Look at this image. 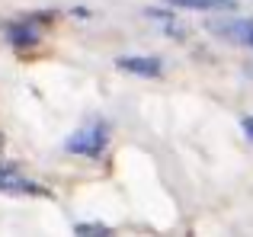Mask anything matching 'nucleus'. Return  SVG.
Masks as SVG:
<instances>
[{"instance_id":"1","label":"nucleus","mask_w":253,"mask_h":237,"mask_svg":"<svg viewBox=\"0 0 253 237\" xmlns=\"http://www.w3.org/2000/svg\"><path fill=\"white\" fill-rule=\"evenodd\" d=\"M106 141H109V131H106L103 122H96V125L77 128L74 135L64 141V148H68L71 154H77V157H99L106 151Z\"/></svg>"},{"instance_id":"2","label":"nucleus","mask_w":253,"mask_h":237,"mask_svg":"<svg viewBox=\"0 0 253 237\" xmlns=\"http://www.w3.org/2000/svg\"><path fill=\"white\" fill-rule=\"evenodd\" d=\"M39 23H42V16L23 19V23H10V26H6V39H10L13 48H19V51L36 48L39 39H42V29H39Z\"/></svg>"},{"instance_id":"3","label":"nucleus","mask_w":253,"mask_h":237,"mask_svg":"<svg viewBox=\"0 0 253 237\" xmlns=\"http://www.w3.org/2000/svg\"><path fill=\"white\" fill-rule=\"evenodd\" d=\"M209 29L215 32V36L234 42V45L253 48V19H228V23H211Z\"/></svg>"},{"instance_id":"4","label":"nucleus","mask_w":253,"mask_h":237,"mask_svg":"<svg viewBox=\"0 0 253 237\" xmlns=\"http://www.w3.org/2000/svg\"><path fill=\"white\" fill-rule=\"evenodd\" d=\"M119 71H128V74H138V77H161L164 64L151 55H128V58H119L116 61Z\"/></svg>"},{"instance_id":"5","label":"nucleus","mask_w":253,"mask_h":237,"mask_svg":"<svg viewBox=\"0 0 253 237\" xmlns=\"http://www.w3.org/2000/svg\"><path fill=\"white\" fill-rule=\"evenodd\" d=\"M0 189L3 193H26V196H45L42 186H36V183L29 180H19L13 170H0Z\"/></svg>"},{"instance_id":"6","label":"nucleus","mask_w":253,"mask_h":237,"mask_svg":"<svg viewBox=\"0 0 253 237\" xmlns=\"http://www.w3.org/2000/svg\"><path fill=\"white\" fill-rule=\"evenodd\" d=\"M173 6H186V10H234L237 0H167Z\"/></svg>"},{"instance_id":"7","label":"nucleus","mask_w":253,"mask_h":237,"mask_svg":"<svg viewBox=\"0 0 253 237\" xmlns=\"http://www.w3.org/2000/svg\"><path fill=\"white\" fill-rule=\"evenodd\" d=\"M74 231H77V234H84V237H93V234L109 237V234H112V228H109V225H96V221H90V225H77Z\"/></svg>"},{"instance_id":"8","label":"nucleus","mask_w":253,"mask_h":237,"mask_svg":"<svg viewBox=\"0 0 253 237\" xmlns=\"http://www.w3.org/2000/svg\"><path fill=\"white\" fill-rule=\"evenodd\" d=\"M244 131H247V138H253V116L244 118Z\"/></svg>"}]
</instances>
